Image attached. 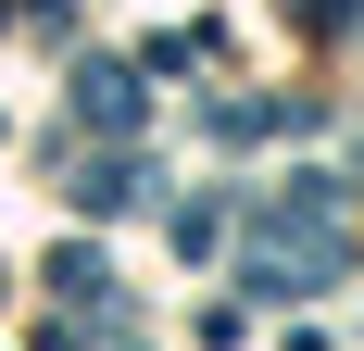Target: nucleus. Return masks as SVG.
Here are the masks:
<instances>
[{"instance_id":"3","label":"nucleus","mask_w":364,"mask_h":351,"mask_svg":"<svg viewBox=\"0 0 364 351\" xmlns=\"http://www.w3.org/2000/svg\"><path fill=\"white\" fill-rule=\"evenodd\" d=\"M75 201H88V213H126V201H139V163H126V151H101V163L75 176Z\"/></svg>"},{"instance_id":"1","label":"nucleus","mask_w":364,"mask_h":351,"mask_svg":"<svg viewBox=\"0 0 364 351\" xmlns=\"http://www.w3.org/2000/svg\"><path fill=\"white\" fill-rule=\"evenodd\" d=\"M75 126L126 139V126H139V63H75Z\"/></svg>"},{"instance_id":"4","label":"nucleus","mask_w":364,"mask_h":351,"mask_svg":"<svg viewBox=\"0 0 364 351\" xmlns=\"http://www.w3.org/2000/svg\"><path fill=\"white\" fill-rule=\"evenodd\" d=\"M352 13H364V0H289V26H301V38H339Z\"/></svg>"},{"instance_id":"2","label":"nucleus","mask_w":364,"mask_h":351,"mask_svg":"<svg viewBox=\"0 0 364 351\" xmlns=\"http://www.w3.org/2000/svg\"><path fill=\"white\" fill-rule=\"evenodd\" d=\"M50 288H63L75 314H113V264H101V251H63V264H50Z\"/></svg>"}]
</instances>
